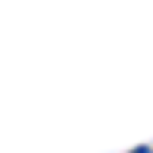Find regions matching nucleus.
I'll use <instances>...</instances> for the list:
<instances>
[{"mask_svg":"<svg viewBox=\"0 0 153 153\" xmlns=\"http://www.w3.org/2000/svg\"><path fill=\"white\" fill-rule=\"evenodd\" d=\"M135 153H150V147H138V150H135Z\"/></svg>","mask_w":153,"mask_h":153,"instance_id":"f257e3e1","label":"nucleus"}]
</instances>
